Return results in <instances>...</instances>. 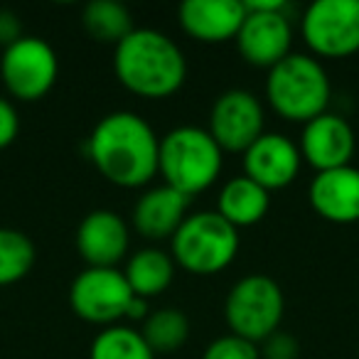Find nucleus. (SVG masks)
Instances as JSON below:
<instances>
[{
    "label": "nucleus",
    "mask_w": 359,
    "mask_h": 359,
    "mask_svg": "<svg viewBox=\"0 0 359 359\" xmlns=\"http://www.w3.org/2000/svg\"><path fill=\"white\" fill-rule=\"evenodd\" d=\"M140 334H143L148 347L155 354H170L187 342V337H190V320L177 308H160L153 310L143 320Z\"/></svg>",
    "instance_id": "obj_21"
},
{
    "label": "nucleus",
    "mask_w": 359,
    "mask_h": 359,
    "mask_svg": "<svg viewBox=\"0 0 359 359\" xmlns=\"http://www.w3.org/2000/svg\"><path fill=\"white\" fill-rule=\"evenodd\" d=\"M128 244V224L114 210L89 212L76 229V251L91 269H118Z\"/></svg>",
    "instance_id": "obj_14"
},
{
    "label": "nucleus",
    "mask_w": 359,
    "mask_h": 359,
    "mask_svg": "<svg viewBox=\"0 0 359 359\" xmlns=\"http://www.w3.org/2000/svg\"><path fill=\"white\" fill-rule=\"evenodd\" d=\"M239 254V229L217 212H195L170 239L175 266L195 276H215Z\"/></svg>",
    "instance_id": "obj_5"
},
{
    "label": "nucleus",
    "mask_w": 359,
    "mask_h": 359,
    "mask_svg": "<svg viewBox=\"0 0 359 359\" xmlns=\"http://www.w3.org/2000/svg\"><path fill=\"white\" fill-rule=\"evenodd\" d=\"M224 165V150L217 145L207 128L200 126H177L160 138L158 172L165 185L195 197L210 190L217 182Z\"/></svg>",
    "instance_id": "obj_3"
},
{
    "label": "nucleus",
    "mask_w": 359,
    "mask_h": 359,
    "mask_svg": "<svg viewBox=\"0 0 359 359\" xmlns=\"http://www.w3.org/2000/svg\"><path fill=\"white\" fill-rule=\"evenodd\" d=\"M89 160L111 185L135 190L158 175L160 138L153 126L133 111H114L89 135Z\"/></svg>",
    "instance_id": "obj_1"
},
{
    "label": "nucleus",
    "mask_w": 359,
    "mask_h": 359,
    "mask_svg": "<svg viewBox=\"0 0 359 359\" xmlns=\"http://www.w3.org/2000/svg\"><path fill=\"white\" fill-rule=\"evenodd\" d=\"M148 315H150L148 300L138 298V295H135V298L130 300L128 310H126V320H130V323H143V320L148 318Z\"/></svg>",
    "instance_id": "obj_28"
},
{
    "label": "nucleus",
    "mask_w": 359,
    "mask_h": 359,
    "mask_svg": "<svg viewBox=\"0 0 359 359\" xmlns=\"http://www.w3.org/2000/svg\"><path fill=\"white\" fill-rule=\"evenodd\" d=\"M57 76H60L57 52L42 37L25 35L3 50L0 79L13 99L25 104L45 99L55 86Z\"/></svg>",
    "instance_id": "obj_8"
},
{
    "label": "nucleus",
    "mask_w": 359,
    "mask_h": 359,
    "mask_svg": "<svg viewBox=\"0 0 359 359\" xmlns=\"http://www.w3.org/2000/svg\"><path fill=\"white\" fill-rule=\"evenodd\" d=\"M35 266V244L18 229L0 226V285L22 280Z\"/></svg>",
    "instance_id": "obj_23"
},
{
    "label": "nucleus",
    "mask_w": 359,
    "mask_h": 359,
    "mask_svg": "<svg viewBox=\"0 0 359 359\" xmlns=\"http://www.w3.org/2000/svg\"><path fill=\"white\" fill-rule=\"evenodd\" d=\"M20 37H25L20 18L13 11H8V8H0V47L6 50V47H11Z\"/></svg>",
    "instance_id": "obj_27"
},
{
    "label": "nucleus",
    "mask_w": 359,
    "mask_h": 359,
    "mask_svg": "<svg viewBox=\"0 0 359 359\" xmlns=\"http://www.w3.org/2000/svg\"><path fill=\"white\" fill-rule=\"evenodd\" d=\"M332 86L318 57L290 52L283 62L269 69L266 99L280 118L290 123H308L327 111Z\"/></svg>",
    "instance_id": "obj_4"
},
{
    "label": "nucleus",
    "mask_w": 359,
    "mask_h": 359,
    "mask_svg": "<svg viewBox=\"0 0 359 359\" xmlns=\"http://www.w3.org/2000/svg\"><path fill=\"white\" fill-rule=\"evenodd\" d=\"M187 207H190V197L163 182L138 197L133 207V226L148 241L172 239L180 224L187 219Z\"/></svg>",
    "instance_id": "obj_17"
},
{
    "label": "nucleus",
    "mask_w": 359,
    "mask_h": 359,
    "mask_svg": "<svg viewBox=\"0 0 359 359\" xmlns=\"http://www.w3.org/2000/svg\"><path fill=\"white\" fill-rule=\"evenodd\" d=\"M114 72L121 86L140 99H168L187 79V60L180 45L153 27H135L114 47Z\"/></svg>",
    "instance_id": "obj_2"
},
{
    "label": "nucleus",
    "mask_w": 359,
    "mask_h": 359,
    "mask_svg": "<svg viewBox=\"0 0 359 359\" xmlns=\"http://www.w3.org/2000/svg\"><path fill=\"white\" fill-rule=\"evenodd\" d=\"M298 342H295L293 334L288 332H273L269 339H264V349H261V357L264 359H298Z\"/></svg>",
    "instance_id": "obj_25"
},
{
    "label": "nucleus",
    "mask_w": 359,
    "mask_h": 359,
    "mask_svg": "<svg viewBox=\"0 0 359 359\" xmlns=\"http://www.w3.org/2000/svg\"><path fill=\"white\" fill-rule=\"evenodd\" d=\"M310 207L332 224L359 222V170L352 165L325 170L308 187Z\"/></svg>",
    "instance_id": "obj_16"
},
{
    "label": "nucleus",
    "mask_w": 359,
    "mask_h": 359,
    "mask_svg": "<svg viewBox=\"0 0 359 359\" xmlns=\"http://www.w3.org/2000/svg\"><path fill=\"white\" fill-rule=\"evenodd\" d=\"M354 148H357V138H354L352 126L347 123V118L330 114V111L303 126L298 143L300 158L318 172L349 165Z\"/></svg>",
    "instance_id": "obj_12"
},
{
    "label": "nucleus",
    "mask_w": 359,
    "mask_h": 359,
    "mask_svg": "<svg viewBox=\"0 0 359 359\" xmlns=\"http://www.w3.org/2000/svg\"><path fill=\"white\" fill-rule=\"evenodd\" d=\"M202 359H261L259 344L239 337V334H222L207 344Z\"/></svg>",
    "instance_id": "obj_24"
},
{
    "label": "nucleus",
    "mask_w": 359,
    "mask_h": 359,
    "mask_svg": "<svg viewBox=\"0 0 359 359\" xmlns=\"http://www.w3.org/2000/svg\"><path fill=\"white\" fill-rule=\"evenodd\" d=\"M271 192L256 185L254 180L246 175L241 177H231L224 182L219 190V200H217V215L224 217L234 229H244V226L259 224L266 217L271 207Z\"/></svg>",
    "instance_id": "obj_18"
},
{
    "label": "nucleus",
    "mask_w": 359,
    "mask_h": 359,
    "mask_svg": "<svg viewBox=\"0 0 359 359\" xmlns=\"http://www.w3.org/2000/svg\"><path fill=\"white\" fill-rule=\"evenodd\" d=\"M81 25L91 40L114 47L135 30L128 8L118 0H91L81 13Z\"/></svg>",
    "instance_id": "obj_20"
},
{
    "label": "nucleus",
    "mask_w": 359,
    "mask_h": 359,
    "mask_svg": "<svg viewBox=\"0 0 359 359\" xmlns=\"http://www.w3.org/2000/svg\"><path fill=\"white\" fill-rule=\"evenodd\" d=\"M135 293L130 290L121 269H91L86 266L69 288V305L76 318L84 323L111 327L126 318L130 300Z\"/></svg>",
    "instance_id": "obj_10"
},
{
    "label": "nucleus",
    "mask_w": 359,
    "mask_h": 359,
    "mask_svg": "<svg viewBox=\"0 0 359 359\" xmlns=\"http://www.w3.org/2000/svg\"><path fill=\"white\" fill-rule=\"evenodd\" d=\"M246 20L236 35L239 55L251 67L273 69L278 62L290 55L293 25L288 20L285 0H249Z\"/></svg>",
    "instance_id": "obj_7"
},
{
    "label": "nucleus",
    "mask_w": 359,
    "mask_h": 359,
    "mask_svg": "<svg viewBox=\"0 0 359 359\" xmlns=\"http://www.w3.org/2000/svg\"><path fill=\"white\" fill-rule=\"evenodd\" d=\"M18 133H20V116L13 101L0 96V150L15 143Z\"/></svg>",
    "instance_id": "obj_26"
},
{
    "label": "nucleus",
    "mask_w": 359,
    "mask_h": 359,
    "mask_svg": "<svg viewBox=\"0 0 359 359\" xmlns=\"http://www.w3.org/2000/svg\"><path fill=\"white\" fill-rule=\"evenodd\" d=\"M300 35L318 57L342 60L359 52V0H315L305 8Z\"/></svg>",
    "instance_id": "obj_9"
},
{
    "label": "nucleus",
    "mask_w": 359,
    "mask_h": 359,
    "mask_svg": "<svg viewBox=\"0 0 359 359\" xmlns=\"http://www.w3.org/2000/svg\"><path fill=\"white\" fill-rule=\"evenodd\" d=\"M177 18L192 40L219 45L236 40L246 20V6L241 0H185L177 8Z\"/></svg>",
    "instance_id": "obj_15"
},
{
    "label": "nucleus",
    "mask_w": 359,
    "mask_h": 359,
    "mask_svg": "<svg viewBox=\"0 0 359 359\" xmlns=\"http://www.w3.org/2000/svg\"><path fill=\"white\" fill-rule=\"evenodd\" d=\"M285 298L271 276L249 273L231 285L224 303L226 325L231 334L259 344L278 332L283 320Z\"/></svg>",
    "instance_id": "obj_6"
},
{
    "label": "nucleus",
    "mask_w": 359,
    "mask_h": 359,
    "mask_svg": "<svg viewBox=\"0 0 359 359\" xmlns=\"http://www.w3.org/2000/svg\"><path fill=\"white\" fill-rule=\"evenodd\" d=\"M264 126V106L254 91L226 89L212 104L207 130L224 153H244L266 133Z\"/></svg>",
    "instance_id": "obj_11"
},
{
    "label": "nucleus",
    "mask_w": 359,
    "mask_h": 359,
    "mask_svg": "<svg viewBox=\"0 0 359 359\" xmlns=\"http://www.w3.org/2000/svg\"><path fill=\"white\" fill-rule=\"evenodd\" d=\"M244 175L264 190H283L298 177L300 158L298 143L280 133H264L244 150Z\"/></svg>",
    "instance_id": "obj_13"
},
{
    "label": "nucleus",
    "mask_w": 359,
    "mask_h": 359,
    "mask_svg": "<svg viewBox=\"0 0 359 359\" xmlns=\"http://www.w3.org/2000/svg\"><path fill=\"white\" fill-rule=\"evenodd\" d=\"M89 359H155L140 330L130 325H111L94 337Z\"/></svg>",
    "instance_id": "obj_22"
},
{
    "label": "nucleus",
    "mask_w": 359,
    "mask_h": 359,
    "mask_svg": "<svg viewBox=\"0 0 359 359\" xmlns=\"http://www.w3.org/2000/svg\"><path fill=\"white\" fill-rule=\"evenodd\" d=\"M123 276L128 280L130 290L138 298L148 300L150 295H160L163 290H168V285L172 283L175 261L168 251L148 246V249H140L130 256L123 269Z\"/></svg>",
    "instance_id": "obj_19"
}]
</instances>
